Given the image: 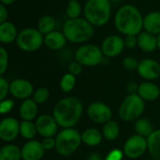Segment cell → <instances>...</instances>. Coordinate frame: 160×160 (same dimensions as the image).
Returning <instances> with one entry per match:
<instances>
[{
	"mask_svg": "<svg viewBox=\"0 0 160 160\" xmlns=\"http://www.w3.org/2000/svg\"><path fill=\"white\" fill-rule=\"evenodd\" d=\"M114 26L124 36H138L143 29L142 14L135 5H123L114 15Z\"/></svg>",
	"mask_w": 160,
	"mask_h": 160,
	"instance_id": "obj_1",
	"label": "cell"
},
{
	"mask_svg": "<svg viewBox=\"0 0 160 160\" xmlns=\"http://www.w3.org/2000/svg\"><path fill=\"white\" fill-rule=\"evenodd\" d=\"M83 106L82 101L75 97H67L60 99L54 106L52 116L58 126L63 128H71L80 121Z\"/></svg>",
	"mask_w": 160,
	"mask_h": 160,
	"instance_id": "obj_2",
	"label": "cell"
},
{
	"mask_svg": "<svg viewBox=\"0 0 160 160\" xmlns=\"http://www.w3.org/2000/svg\"><path fill=\"white\" fill-rule=\"evenodd\" d=\"M62 32L66 36L68 41L82 44L90 40L95 33L94 25H92L85 18L68 19L63 24Z\"/></svg>",
	"mask_w": 160,
	"mask_h": 160,
	"instance_id": "obj_3",
	"label": "cell"
},
{
	"mask_svg": "<svg viewBox=\"0 0 160 160\" xmlns=\"http://www.w3.org/2000/svg\"><path fill=\"white\" fill-rule=\"evenodd\" d=\"M84 18L94 26H103L111 19L112 3L109 0H87L83 7Z\"/></svg>",
	"mask_w": 160,
	"mask_h": 160,
	"instance_id": "obj_4",
	"label": "cell"
},
{
	"mask_svg": "<svg viewBox=\"0 0 160 160\" xmlns=\"http://www.w3.org/2000/svg\"><path fill=\"white\" fill-rule=\"evenodd\" d=\"M82 134L74 128H63L55 138V150L63 157L74 154L82 143Z\"/></svg>",
	"mask_w": 160,
	"mask_h": 160,
	"instance_id": "obj_5",
	"label": "cell"
},
{
	"mask_svg": "<svg viewBox=\"0 0 160 160\" xmlns=\"http://www.w3.org/2000/svg\"><path fill=\"white\" fill-rule=\"evenodd\" d=\"M144 109V100L138 94L128 95L120 106L119 116L125 122L135 121L143 113Z\"/></svg>",
	"mask_w": 160,
	"mask_h": 160,
	"instance_id": "obj_6",
	"label": "cell"
},
{
	"mask_svg": "<svg viewBox=\"0 0 160 160\" xmlns=\"http://www.w3.org/2000/svg\"><path fill=\"white\" fill-rule=\"evenodd\" d=\"M16 44L20 50L25 52H33L44 44V35L38 28L27 27L19 32Z\"/></svg>",
	"mask_w": 160,
	"mask_h": 160,
	"instance_id": "obj_7",
	"label": "cell"
},
{
	"mask_svg": "<svg viewBox=\"0 0 160 160\" xmlns=\"http://www.w3.org/2000/svg\"><path fill=\"white\" fill-rule=\"evenodd\" d=\"M101 48L95 44H83L75 52V60L83 67H96L103 62Z\"/></svg>",
	"mask_w": 160,
	"mask_h": 160,
	"instance_id": "obj_8",
	"label": "cell"
},
{
	"mask_svg": "<svg viewBox=\"0 0 160 160\" xmlns=\"http://www.w3.org/2000/svg\"><path fill=\"white\" fill-rule=\"evenodd\" d=\"M146 150H148L147 139L138 134L128 138L126 141L123 148L124 155L133 159L141 158L146 152Z\"/></svg>",
	"mask_w": 160,
	"mask_h": 160,
	"instance_id": "obj_9",
	"label": "cell"
},
{
	"mask_svg": "<svg viewBox=\"0 0 160 160\" xmlns=\"http://www.w3.org/2000/svg\"><path fill=\"white\" fill-rule=\"evenodd\" d=\"M100 48L105 57L112 58L120 55L126 46L122 37L119 35H110L103 39Z\"/></svg>",
	"mask_w": 160,
	"mask_h": 160,
	"instance_id": "obj_10",
	"label": "cell"
},
{
	"mask_svg": "<svg viewBox=\"0 0 160 160\" xmlns=\"http://www.w3.org/2000/svg\"><path fill=\"white\" fill-rule=\"evenodd\" d=\"M87 115L94 123L104 125L112 120V112L111 108L103 102H93L87 109Z\"/></svg>",
	"mask_w": 160,
	"mask_h": 160,
	"instance_id": "obj_11",
	"label": "cell"
},
{
	"mask_svg": "<svg viewBox=\"0 0 160 160\" xmlns=\"http://www.w3.org/2000/svg\"><path fill=\"white\" fill-rule=\"evenodd\" d=\"M35 123L38 133L43 138L53 137L57 133L59 128L54 117L49 114H42L38 116Z\"/></svg>",
	"mask_w": 160,
	"mask_h": 160,
	"instance_id": "obj_12",
	"label": "cell"
},
{
	"mask_svg": "<svg viewBox=\"0 0 160 160\" xmlns=\"http://www.w3.org/2000/svg\"><path fill=\"white\" fill-rule=\"evenodd\" d=\"M138 74L144 80L154 81L160 76V64L151 58H145L139 62Z\"/></svg>",
	"mask_w": 160,
	"mask_h": 160,
	"instance_id": "obj_13",
	"label": "cell"
},
{
	"mask_svg": "<svg viewBox=\"0 0 160 160\" xmlns=\"http://www.w3.org/2000/svg\"><path fill=\"white\" fill-rule=\"evenodd\" d=\"M32 83L25 79H16L10 82L9 93L12 97L18 99H27L34 94Z\"/></svg>",
	"mask_w": 160,
	"mask_h": 160,
	"instance_id": "obj_14",
	"label": "cell"
},
{
	"mask_svg": "<svg viewBox=\"0 0 160 160\" xmlns=\"http://www.w3.org/2000/svg\"><path fill=\"white\" fill-rule=\"evenodd\" d=\"M20 124L13 117H6L0 123V138L4 142H12L20 134Z\"/></svg>",
	"mask_w": 160,
	"mask_h": 160,
	"instance_id": "obj_15",
	"label": "cell"
},
{
	"mask_svg": "<svg viewBox=\"0 0 160 160\" xmlns=\"http://www.w3.org/2000/svg\"><path fill=\"white\" fill-rule=\"evenodd\" d=\"M22 160H40L45 153L41 142L31 140L24 143L22 147Z\"/></svg>",
	"mask_w": 160,
	"mask_h": 160,
	"instance_id": "obj_16",
	"label": "cell"
},
{
	"mask_svg": "<svg viewBox=\"0 0 160 160\" xmlns=\"http://www.w3.org/2000/svg\"><path fill=\"white\" fill-rule=\"evenodd\" d=\"M67 38L63 32L54 30L44 36V45L52 51H60L67 44Z\"/></svg>",
	"mask_w": 160,
	"mask_h": 160,
	"instance_id": "obj_17",
	"label": "cell"
},
{
	"mask_svg": "<svg viewBox=\"0 0 160 160\" xmlns=\"http://www.w3.org/2000/svg\"><path fill=\"white\" fill-rule=\"evenodd\" d=\"M138 47L145 52H152L158 48V37L146 31H142L138 36Z\"/></svg>",
	"mask_w": 160,
	"mask_h": 160,
	"instance_id": "obj_18",
	"label": "cell"
},
{
	"mask_svg": "<svg viewBox=\"0 0 160 160\" xmlns=\"http://www.w3.org/2000/svg\"><path fill=\"white\" fill-rule=\"evenodd\" d=\"M19 32L16 25L11 22L0 23V41L4 44H10L16 41Z\"/></svg>",
	"mask_w": 160,
	"mask_h": 160,
	"instance_id": "obj_19",
	"label": "cell"
},
{
	"mask_svg": "<svg viewBox=\"0 0 160 160\" xmlns=\"http://www.w3.org/2000/svg\"><path fill=\"white\" fill-rule=\"evenodd\" d=\"M138 95L143 99L147 101H154L157 100L160 96L159 87L151 82H144L139 84V91Z\"/></svg>",
	"mask_w": 160,
	"mask_h": 160,
	"instance_id": "obj_20",
	"label": "cell"
},
{
	"mask_svg": "<svg viewBox=\"0 0 160 160\" xmlns=\"http://www.w3.org/2000/svg\"><path fill=\"white\" fill-rule=\"evenodd\" d=\"M38 104L34 99H24L19 109V114L22 121H32L38 115Z\"/></svg>",
	"mask_w": 160,
	"mask_h": 160,
	"instance_id": "obj_21",
	"label": "cell"
},
{
	"mask_svg": "<svg viewBox=\"0 0 160 160\" xmlns=\"http://www.w3.org/2000/svg\"><path fill=\"white\" fill-rule=\"evenodd\" d=\"M143 29L153 35H159L160 11H151L143 17Z\"/></svg>",
	"mask_w": 160,
	"mask_h": 160,
	"instance_id": "obj_22",
	"label": "cell"
},
{
	"mask_svg": "<svg viewBox=\"0 0 160 160\" xmlns=\"http://www.w3.org/2000/svg\"><path fill=\"white\" fill-rule=\"evenodd\" d=\"M148 152L155 160H160V129L155 130L148 138Z\"/></svg>",
	"mask_w": 160,
	"mask_h": 160,
	"instance_id": "obj_23",
	"label": "cell"
},
{
	"mask_svg": "<svg viewBox=\"0 0 160 160\" xmlns=\"http://www.w3.org/2000/svg\"><path fill=\"white\" fill-rule=\"evenodd\" d=\"M102 134L96 128H87L82 133V142L87 146H97L102 141Z\"/></svg>",
	"mask_w": 160,
	"mask_h": 160,
	"instance_id": "obj_24",
	"label": "cell"
},
{
	"mask_svg": "<svg viewBox=\"0 0 160 160\" xmlns=\"http://www.w3.org/2000/svg\"><path fill=\"white\" fill-rule=\"evenodd\" d=\"M22 150L14 145L8 144L0 149V160H21Z\"/></svg>",
	"mask_w": 160,
	"mask_h": 160,
	"instance_id": "obj_25",
	"label": "cell"
},
{
	"mask_svg": "<svg viewBox=\"0 0 160 160\" xmlns=\"http://www.w3.org/2000/svg\"><path fill=\"white\" fill-rule=\"evenodd\" d=\"M55 26H56V22L55 20L52 16L51 15H43L39 18L38 22V31L42 34V35H47L52 31L55 30Z\"/></svg>",
	"mask_w": 160,
	"mask_h": 160,
	"instance_id": "obj_26",
	"label": "cell"
},
{
	"mask_svg": "<svg viewBox=\"0 0 160 160\" xmlns=\"http://www.w3.org/2000/svg\"><path fill=\"white\" fill-rule=\"evenodd\" d=\"M120 134V128L117 122L113 120H110L106 124H104L102 129V135L107 141H115Z\"/></svg>",
	"mask_w": 160,
	"mask_h": 160,
	"instance_id": "obj_27",
	"label": "cell"
},
{
	"mask_svg": "<svg viewBox=\"0 0 160 160\" xmlns=\"http://www.w3.org/2000/svg\"><path fill=\"white\" fill-rule=\"evenodd\" d=\"M135 130L138 135L142 136L146 139L155 131L151 122L146 118L137 119V121L135 122Z\"/></svg>",
	"mask_w": 160,
	"mask_h": 160,
	"instance_id": "obj_28",
	"label": "cell"
},
{
	"mask_svg": "<svg viewBox=\"0 0 160 160\" xmlns=\"http://www.w3.org/2000/svg\"><path fill=\"white\" fill-rule=\"evenodd\" d=\"M20 134L26 140H33L38 134L36 123H33L32 121H22L20 124Z\"/></svg>",
	"mask_w": 160,
	"mask_h": 160,
	"instance_id": "obj_29",
	"label": "cell"
},
{
	"mask_svg": "<svg viewBox=\"0 0 160 160\" xmlns=\"http://www.w3.org/2000/svg\"><path fill=\"white\" fill-rule=\"evenodd\" d=\"M82 12H83V9L78 0L68 1L67 7H66V14L68 17V19L80 18L82 15Z\"/></svg>",
	"mask_w": 160,
	"mask_h": 160,
	"instance_id": "obj_30",
	"label": "cell"
},
{
	"mask_svg": "<svg viewBox=\"0 0 160 160\" xmlns=\"http://www.w3.org/2000/svg\"><path fill=\"white\" fill-rule=\"evenodd\" d=\"M76 85V76L71 73H66L60 81V88L64 93L71 92Z\"/></svg>",
	"mask_w": 160,
	"mask_h": 160,
	"instance_id": "obj_31",
	"label": "cell"
},
{
	"mask_svg": "<svg viewBox=\"0 0 160 160\" xmlns=\"http://www.w3.org/2000/svg\"><path fill=\"white\" fill-rule=\"evenodd\" d=\"M49 97H50V92L45 87L38 88L33 94V99L35 100V102L37 104H42V103L46 102L48 100Z\"/></svg>",
	"mask_w": 160,
	"mask_h": 160,
	"instance_id": "obj_32",
	"label": "cell"
},
{
	"mask_svg": "<svg viewBox=\"0 0 160 160\" xmlns=\"http://www.w3.org/2000/svg\"><path fill=\"white\" fill-rule=\"evenodd\" d=\"M8 66V53L4 47L0 48V75L2 76Z\"/></svg>",
	"mask_w": 160,
	"mask_h": 160,
	"instance_id": "obj_33",
	"label": "cell"
},
{
	"mask_svg": "<svg viewBox=\"0 0 160 160\" xmlns=\"http://www.w3.org/2000/svg\"><path fill=\"white\" fill-rule=\"evenodd\" d=\"M139 62L133 56H127L123 59V67L128 70H135L138 68Z\"/></svg>",
	"mask_w": 160,
	"mask_h": 160,
	"instance_id": "obj_34",
	"label": "cell"
},
{
	"mask_svg": "<svg viewBox=\"0 0 160 160\" xmlns=\"http://www.w3.org/2000/svg\"><path fill=\"white\" fill-rule=\"evenodd\" d=\"M9 87H10V83L3 77H0V100H4L6 99V98L8 97V94L9 93Z\"/></svg>",
	"mask_w": 160,
	"mask_h": 160,
	"instance_id": "obj_35",
	"label": "cell"
},
{
	"mask_svg": "<svg viewBox=\"0 0 160 160\" xmlns=\"http://www.w3.org/2000/svg\"><path fill=\"white\" fill-rule=\"evenodd\" d=\"M82 65H81L78 61L74 60V61H71L68 66V72L71 73L72 75L74 76H79L82 72Z\"/></svg>",
	"mask_w": 160,
	"mask_h": 160,
	"instance_id": "obj_36",
	"label": "cell"
},
{
	"mask_svg": "<svg viewBox=\"0 0 160 160\" xmlns=\"http://www.w3.org/2000/svg\"><path fill=\"white\" fill-rule=\"evenodd\" d=\"M14 107V101L11 99H4L0 102V112L6 114L9 112Z\"/></svg>",
	"mask_w": 160,
	"mask_h": 160,
	"instance_id": "obj_37",
	"label": "cell"
},
{
	"mask_svg": "<svg viewBox=\"0 0 160 160\" xmlns=\"http://www.w3.org/2000/svg\"><path fill=\"white\" fill-rule=\"evenodd\" d=\"M124 41H125V46L128 49H134L135 47L138 46V38H137V36H134V35L125 36Z\"/></svg>",
	"mask_w": 160,
	"mask_h": 160,
	"instance_id": "obj_38",
	"label": "cell"
},
{
	"mask_svg": "<svg viewBox=\"0 0 160 160\" xmlns=\"http://www.w3.org/2000/svg\"><path fill=\"white\" fill-rule=\"evenodd\" d=\"M124 157V152L119 149H113L109 152L106 156L105 160H122Z\"/></svg>",
	"mask_w": 160,
	"mask_h": 160,
	"instance_id": "obj_39",
	"label": "cell"
},
{
	"mask_svg": "<svg viewBox=\"0 0 160 160\" xmlns=\"http://www.w3.org/2000/svg\"><path fill=\"white\" fill-rule=\"evenodd\" d=\"M41 144L45 150H52L55 148V139H53L52 137L44 138L41 142Z\"/></svg>",
	"mask_w": 160,
	"mask_h": 160,
	"instance_id": "obj_40",
	"label": "cell"
},
{
	"mask_svg": "<svg viewBox=\"0 0 160 160\" xmlns=\"http://www.w3.org/2000/svg\"><path fill=\"white\" fill-rule=\"evenodd\" d=\"M8 17V11L7 6L1 4L0 5V23L7 22Z\"/></svg>",
	"mask_w": 160,
	"mask_h": 160,
	"instance_id": "obj_41",
	"label": "cell"
},
{
	"mask_svg": "<svg viewBox=\"0 0 160 160\" xmlns=\"http://www.w3.org/2000/svg\"><path fill=\"white\" fill-rule=\"evenodd\" d=\"M127 90L129 93V95H133V94H138L139 91V84H137L134 82H130L128 85H127Z\"/></svg>",
	"mask_w": 160,
	"mask_h": 160,
	"instance_id": "obj_42",
	"label": "cell"
},
{
	"mask_svg": "<svg viewBox=\"0 0 160 160\" xmlns=\"http://www.w3.org/2000/svg\"><path fill=\"white\" fill-rule=\"evenodd\" d=\"M86 160H103V158H101L100 155L97 154V153H94V154H91Z\"/></svg>",
	"mask_w": 160,
	"mask_h": 160,
	"instance_id": "obj_43",
	"label": "cell"
},
{
	"mask_svg": "<svg viewBox=\"0 0 160 160\" xmlns=\"http://www.w3.org/2000/svg\"><path fill=\"white\" fill-rule=\"evenodd\" d=\"M1 1V4L2 5H5V6H9V5H12L15 0H0Z\"/></svg>",
	"mask_w": 160,
	"mask_h": 160,
	"instance_id": "obj_44",
	"label": "cell"
},
{
	"mask_svg": "<svg viewBox=\"0 0 160 160\" xmlns=\"http://www.w3.org/2000/svg\"><path fill=\"white\" fill-rule=\"evenodd\" d=\"M158 37V48L160 50V34L157 36Z\"/></svg>",
	"mask_w": 160,
	"mask_h": 160,
	"instance_id": "obj_45",
	"label": "cell"
},
{
	"mask_svg": "<svg viewBox=\"0 0 160 160\" xmlns=\"http://www.w3.org/2000/svg\"><path fill=\"white\" fill-rule=\"evenodd\" d=\"M111 3H119V2H121V1H123V0H109Z\"/></svg>",
	"mask_w": 160,
	"mask_h": 160,
	"instance_id": "obj_46",
	"label": "cell"
},
{
	"mask_svg": "<svg viewBox=\"0 0 160 160\" xmlns=\"http://www.w3.org/2000/svg\"><path fill=\"white\" fill-rule=\"evenodd\" d=\"M68 1H71V0H68Z\"/></svg>",
	"mask_w": 160,
	"mask_h": 160,
	"instance_id": "obj_47",
	"label": "cell"
}]
</instances>
